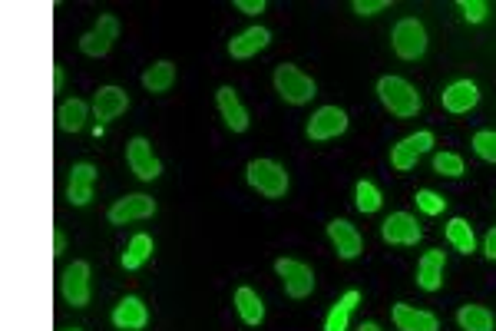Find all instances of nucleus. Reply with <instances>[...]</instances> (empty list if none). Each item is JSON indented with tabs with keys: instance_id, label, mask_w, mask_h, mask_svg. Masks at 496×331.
<instances>
[{
	"instance_id": "nucleus-32",
	"label": "nucleus",
	"mask_w": 496,
	"mask_h": 331,
	"mask_svg": "<svg viewBox=\"0 0 496 331\" xmlns=\"http://www.w3.org/2000/svg\"><path fill=\"white\" fill-rule=\"evenodd\" d=\"M414 199H417V209H421V212H427V216H440V212L446 209L444 196H437V192H430V189H421L417 196H414Z\"/></svg>"
},
{
	"instance_id": "nucleus-37",
	"label": "nucleus",
	"mask_w": 496,
	"mask_h": 331,
	"mask_svg": "<svg viewBox=\"0 0 496 331\" xmlns=\"http://www.w3.org/2000/svg\"><path fill=\"white\" fill-rule=\"evenodd\" d=\"M63 252H66V235L57 229L53 232V255H63Z\"/></svg>"
},
{
	"instance_id": "nucleus-23",
	"label": "nucleus",
	"mask_w": 496,
	"mask_h": 331,
	"mask_svg": "<svg viewBox=\"0 0 496 331\" xmlns=\"http://www.w3.org/2000/svg\"><path fill=\"white\" fill-rule=\"evenodd\" d=\"M358 302H360V292H358V289H351V292L341 295V298L335 302V308L328 312L324 331H345V328H347V319H351V312L358 308Z\"/></svg>"
},
{
	"instance_id": "nucleus-28",
	"label": "nucleus",
	"mask_w": 496,
	"mask_h": 331,
	"mask_svg": "<svg viewBox=\"0 0 496 331\" xmlns=\"http://www.w3.org/2000/svg\"><path fill=\"white\" fill-rule=\"evenodd\" d=\"M446 239L450 245L457 249V252L470 255L477 249V239H473V226L467 219H450V226H446Z\"/></svg>"
},
{
	"instance_id": "nucleus-11",
	"label": "nucleus",
	"mask_w": 496,
	"mask_h": 331,
	"mask_svg": "<svg viewBox=\"0 0 496 331\" xmlns=\"http://www.w3.org/2000/svg\"><path fill=\"white\" fill-rule=\"evenodd\" d=\"M381 235H384L387 245H417L421 242V226L410 212H394V216L384 219Z\"/></svg>"
},
{
	"instance_id": "nucleus-30",
	"label": "nucleus",
	"mask_w": 496,
	"mask_h": 331,
	"mask_svg": "<svg viewBox=\"0 0 496 331\" xmlns=\"http://www.w3.org/2000/svg\"><path fill=\"white\" fill-rule=\"evenodd\" d=\"M473 150H477V156H480V159H486V163H496V133H493V129H480V133L473 136Z\"/></svg>"
},
{
	"instance_id": "nucleus-27",
	"label": "nucleus",
	"mask_w": 496,
	"mask_h": 331,
	"mask_svg": "<svg viewBox=\"0 0 496 331\" xmlns=\"http://www.w3.org/2000/svg\"><path fill=\"white\" fill-rule=\"evenodd\" d=\"M236 308H238V315H242V321L245 325H261V319H265V305H261V298L252 289H238L236 292Z\"/></svg>"
},
{
	"instance_id": "nucleus-35",
	"label": "nucleus",
	"mask_w": 496,
	"mask_h": 331,
	"mask_svg": "<svg viewBox=\"0 0 496 331\" xmlns=\"http://www.w3.org/2000/svg\"><path fill=\"white\" fill-rule=\"evenodd\" d=\"M236 7L242 13H261L265 11V0H236Z\"/></svg>"
},
{
	"instance_id": "nucleus-38",
	"label": "nucleus",
	"mask_w": 496,
	"mask_h": 331,
	"mask_svg": "<svg viewBox=\"0 0 496 331\" xmlns=\"http://www.w3.org/2000/svg\"><path fill=\"white\" fill-rule=\"evenodd\" d=\"M63 83H66V73H63V66H53V89L60 93Z\"/></svg>"
},
{
	"instance_id": "nucleus-29",
	"label": "nucleus",
	"mask_w": 496,
	"mask_h": 331,
	"mask_svg": "<svg viewBox=\"0 0 496 331\" xmlns=\"http://www.w3.org/2000/svg\"><path fill=\"white\" fill-rule=\"evenodd\" d=\"M354 196H358V199H354V205H358L360 212H368V216H371V212H377V209H381V192H377V186H374V182H368V179H360L358 189H354Z\"/></svg>"
},
{
	"instance_id": "nucleus-19",
	"label": "nucleus",
	"mask_w": 496,
	"mask_h": 331,
	"mask_svg": "<svg viewBox=\"0 0 496 331\" xmlns=\"http://www.w3.org/2000/svg\"><path fill=\"white\" fill-rule=\"evenodd\" d=\"M93 182H97V166L93 163H76L70 169V203L87 205L93 199Z\"/></svg>"
},
{
	"instance_id": "nucleus-2",
	"label": "nucleus",
	"mask_w": 496,
	"mask_h": 331,
	"mask_svg": "<svg viewBox=\"0 0 496 331\" xmlns=\"http://www.w3.org/2000/svg\"><path fill=\"white\" fill-rule=\"evenodd\" d=\"M377 96H381V103H384L394 116H400V119L417 116V110H421V96H417V89L400 77H381V83H377Z\"/></svg>"
},
{
	"instance_id": "nucleus-20",
	"label": "nucleus",
	"mask_w": 496,
	"mask_h": 331,
	"mask_svg": "<svg viewBox=\"0 0 496 331\" xmlns=\"http://www.w3.org/2000/svg\"><path fill=\"white\" fill-rule=\"evenodd\" d=\"M417 285H421L423 292H437L444 285V252L440 249L427 252L417 262Z\"/></svg>"
},
{
	"instance_id": "nucleus-17",
	"label": "nucleus",
	"mask_w": 496,
	"mask_h": 331,
	"mask_svg": "<svg viewBox=\"0 0 496 331\" xmlns=\"http://www.w3.org/2000/svg\"><path fill=\"white\" fill-rule=\"evenodd\" d=\"M146 321H149V312L136 295H126L123 302L112 308V325L120 331H143Z\"/></svg>"
},
{
	"instance_id": "nucleus-34",
	"label": "nucleus",
	"mask_w": 496,
	"mask_h": 331,
	"mask_svg": "<svg viewBox=\"0 0 496 331\" xmlns=\"http://www.w3.org/2000/svg\"><path fill=\"white\" fill-rule=\"evenodd\" d=\"M384 7H387V0H358V4H354V13L371 17V13H381Z\"/></svg>"
},
{
	"instance_id": "nucleus-36",
	"label": "nucleus",
	"mask_w": 496,
	"mask_h": 331,
	"mask_svg": "<svg viewBox=\"0 0 496 331\" xmlns=\"http://www.w3.org/2000/svg\"><path fill=\"white\" fill-rule=\"evenodd\" d=\"M484 252H486V258H493L496 262V226L490 232H486V239H484Z\"/></svg>"
},
{
	"instance_id": "nucleus-3",
	"label": "nucleus",
	"mask_w": 496,
	"mask_h": 331,
	"mask_svg": "<svg viewBox=\"0 0 496 331\" xmlns=\"http://www.w3.org/2000/svg\"><path fill=\"white\" fill-rule=\"evenodd\" d=\"M275 89L282 93V100L295 103V106H301V103H311V96H318L314 80L305 77V73H301L298 66H291V64H282L278 70H275Z\"/></svg>"
},
{
	"instance_id": "nucleus-21",
	"label": "nucleus",
	"mask_w": 496,
	"mask_h": 331,
	"mask_svg": "<svg viewBox=\"0 0 496 331\" xmlns=\"http://www.w3.org/2000/svg\"><path fill=\"white\" fill-rule=\"evenodd\" d=\"M394 325L400 331H440L430 312H421V308L410 305H394Z\"/></svg>"
},
{
	"instance_id": "nucleus-9",
	"label": "nucleus",
	"mask_w": 496,
	"mask_h": 331,
	"mask_svg": "<svg viewBox=\"0 0 496 331\" xmlns=\"http://www.w3.org/2000/svg\"><path fill=\"white\" fill-rule=\"evenodd\" d=\"M126 163H129V169H133L136 179H143V182H152V179H159V173H162V163L152 156V146H149V140H143V136L129 140V146H126Z\"/></svg>"
},
{
	"instance_id": "nucleus-40",
	"label": "nucleus",
	"mask_w": 496,
	"mask_h": 331,
	"mask_svg": "<svg viewBox=\"0 0 496 331\" xmlns=\"http://www.w3.org/2000/svg\"><path fill=\"white\" fill-rule=\"evenodd\" d=\"M63 331H80V328H63Z\"/></svg>"
},
{
	"instance_id": "nucleus-6",
	"label": "nucleus",
	"mask_w": 496,
	"mask_h": 331,
	"mask_svg": "<svg viewBox=\"0 0 496 331\" xmlns=\"http://www.w3.org/2000/svg\"><path fill=\"white\" fill-rule=\"evenodd\" d=\"M116 37H120V20H116L112 13H103V17L97 20V27L80 37V50L87 53V57H97L99 60V57H106V53L112 50Z\"/></svg>"
},
{
	"instance_id": "nucleus-14",
	"label": "nucleus",
	"mask_w": 496,
	"mask_h": 331,
	"mask_svg": "<svg viewBox=\"0 0 496 331\" xmlns=\"http://www.w3.org/2000/svg\"><path fill=\"white\" fill-rule=\"evenodd\" d=\"M126 106H129V96L120 87H99L97 96H93V113H97L99 127L116 119L120 113H126Z\"/></svg>"
},
{
	"instance_id": "nucleus-18",
	"label": "nucleus",
	"mask_w": 496,
	"mask_h": 331,
	"mask_svg": "<svg viewBox=\"0 0 496 331\" xmlns=\"http://www.w3.org/2000/svg\"><path fill=\"white\" fill-rule=\"evenodd\" d=\"M272 43V34L265 30V27H248L245 34H238L232 43H229V53L236 57V60H248V57H255L259 50H265Z\"/></svg>"
},
{
	"instance_id": "nucleus-13",
	"label": "nucleus",
	"mask_w": 496,
	"mask_h": 331,
	"mask_svg": "<svg viewBox=\"0 0 496 331\" xmlns=\"http://www.w3.org/2000/svg\"><path fill=\"white\" fill-rule=\"evenodd\" d=\"M328 239L335 242V249H337V255L341 258H358L360 255V249H364V242H360V232L347 222V219H335V222H328Z\"/></svg>"
},
{
	"instance_id": "nucleus-31",
	"label": "nucleus",
	"mask_w": 496,
	"mask_h": 331,
	"mask_svg": "<svg viewBox=\"0 0 496 331\" xmlns=\"http://www.w3.org/2000/svg\"><path fill=\"white\" fill-rule=\"evenodd\" d=\"M434 169L440 173V176L457 179V176H463V159H460L457 153H437L434 156Z\"/></svg>"
},
{
	"instance_id": "nucleus-16",
	"label": "nucleus",
	"mask_w": 496,
	"mask_h": 331,
	"mask_svg": "<svg viewBox=\"0 0 496 331\" xmlns=\"http://www.w3.org/2000/svg\"><path fill=\"white\" fill-rule=\"evenodd\" d=\"M215 100H219V113H222L225 127L232 129V133H245V129H248V110L242 106V100H238L236 89H232V87H219Z\"/></svg>"
},
{
	"instance_id": "nucleus-22",
	"label": "nucleus",
	"mask_w": 496,
	"mask_h": 331,
	"mask_svg": "<svg viewBox=\"0 0 496 331\" xmlns=\"http://www.w3.org/2000/svg\"><path fill=\"white\" fill-rule=\"evenodd\" d=\"M87 113L89 106L83 100H63L60 110H57V127L63 129V133H80V129L87 127Z\"/></svg>"
},
{
	"instance_id": "nucleus-12",
	"label": "nucleus",
	"mask_w": 496,
	"mask_h": 331,
	"mask_svg": "<svg viewBox=\"0 0 496 331\" xmlns=\"http://www.w3.org/2000/svg\"><path fill=\"white\" fill-rule=\"evenodd\" d=\"M152 212H156V199H149V196L136 192V196H126V199H120V203H112L110 222H112V226H126V222L149 219Z\"/></svg>"
},
{
	"instance_id": "nucleus-8",
	"label": "nucleus",
	"mask_w": 496,
	"mask_h": 331,
	"mask_svg": "<svg viewBox=\"0 0 496 331\" xmlns=\"http://www.w3.org/2000/svg\"><path fill=\"white\" fill-rule=\"evenodd\" d=\"M430 146H434V133H430V129H421V133H414V136H407V140H400L394 150H391V166H394L397 173H407V169L417 166V159H421Z\"/></svg>"
},
{
	"instance_id": "nucleus-26",
	"label": "nucleus",
	"mask_w": 496,
	"mask_h": 331,
	"mask_svg": "<svg viewBox=\"0 0 496 331\" xmlns=\"http://www.w3.org/2000/svg\"><path fill=\"white\" fill-rule=\"evenodd\" d=\"M457 321L463 331H493V312L484 305H463L457 312Z\"/></svg>"
},
{
	"instance_id": "nucleus-15",
	"label": "nucleus",
	"mask_w": 496,
	"mask_h": 331,
	"mask_svg": "<svg viewBox=\"0 0 496 331\" xmlns=\"http://www.w3.org/2000/svg\"><path fill=\"white\" fill-rule=\"evenodd\" d=\"M440 103H444L446 113H470L473 106L480 103V89L470 80H460V83H453V87H446L440 93Z\"/></svg>"
},
{
	"instance_id": "nucleus-1",
	"label": "nucleus",
	"mask_w": 496,
	"mask_h": 331,
	"mask_svg": "<svg viewBox=\"0 0 496 331\" xmlns=\"http://www.w3.org/2000/svg\"><path fill=\"white\" fill-rule=\"evenodd\" d=\"M248 186L261 192L265 199H282L288 192V173L285 166H278L275 159H252L245 169Z\"/></svg>"
},
{
	"instance_id": "nucleus-25",
	"label": "nucleus",
	"mask_w": 496,
	"mask_h": 331,
	"mask_svg": "<svg viewBox=\"0 0 496 331\" xmlns=\"http://www.w3.org/2000/svg\"><path fill=\"white\" fill-rule=\"evenodd\" d=\"M175 83V66L169 64V60H159V64H152L143 73V87L149 89V93H166V89Z\"/></svg>"
},
{
	"instance_id": "nucleus-7",
	"label": "nucleus",
	"mask_w": 496,
	"mask_h": 331,
	"mask_svg": "<svg viewBox=\"0 0 496 331\" xmlns=\"http://www.w3.org/2000/svg\"><path fill=\"white\" fill-rule=\"evenodd\" d=\"M275 272H278V279H282V285H285V292L291 298H308L311 289H314V272L305 262H298V258H278Z\"/></svg>"
},
{
	"instance_id": "nucleus-4",
	"label": "nucleus",
	"mask_w": 496,
	"mask_h": 331,
	"mask_svg": "<svg viewBox=\"0 0 496 331\" xmlns=\"http://www.w3.org/2000/svg\"><path fill=\"white\" fill-rule=\"evenodd\" d=\"M391 43H394L397 57H404V60H421L423 53H427V30H423L421 20L407 17V20H400V24L394 27Z\"/></svg>"
},
{
	"instance_id": "nucleus-5",
	"label": "nucleus",
	"mask_w": 496,
	"mask_h": 331,
	"mask_svg": "<svg viewBox=\"0 0 496 331\" xmlns=\"http://www.w3.org/2000/svg\"><path fill=\"white\" fill-rule=\"evenodd\" d=\"M60 295L66 305L87 308L89 305V266L87 262H74L60 272Z\"/></svg>"
},
{
	"instance_id": "nucleus-33",
	"label": "nucleus",
	"mask_w": 496,
	"mask_h": 331,
	"mask_svg": "<svg viewBox=\"0 0 496 331\" xmlns=\"http://www.w3.org/2000/svg\"><path fill=\"white\" fill-rule=\"evenodd\" d=\"M460 11H463V17L470 20V24H480V20H486V7L484 0H460Z\"/></svg>"
},
{
	"instance_id": "nucleus-10",
	"label": "nucleus",
	"mask_w": 496,
	"mask_h": 331,
	"mask_svg": "<svg viewBox=\"0 0 496 331\" xmlns=\"http://www.w3.org/2000/svg\"><path fill=\"white\" fill-rule=\"evenodd\" d=\"M347 129V113L337 110V106H322L318 113L311 116L308 123V140L324 142V140H337Z\"/></svg>"
},
{
	"instance_id": "nucleus-24",
	"label": "nucleus",
	"mask_w": 496,
	"mask_h": 331,
	"mask_svg": "<svg viewBox=\"0 0 496 331\" xmlns=\"http://www.w3.org/2000/svg\"><path fill=\"white\" fill-rule=\"evenodd\" d=\"M152 258V239H149L146 232H139V235H133L129 239V245H126L123 252V268L126 272H136V268H143Z\"/></svg>"
},
{
	"instance_id": "nucleus-39",
	"label": "nucleus",
	"mask_w": 496,
	"mask_h": 331,
	"mask_svg": "<svg viewBox=\"0 0 496 331\" xmlns=\"http://www.w3.org/2000/svg\"><path fill=\"white\" fill-rule=\"evenodd\" d=\"M358 331H381V328H377V325H374V321H364V325H360Z\"/></svg>"
}]
</instances>
